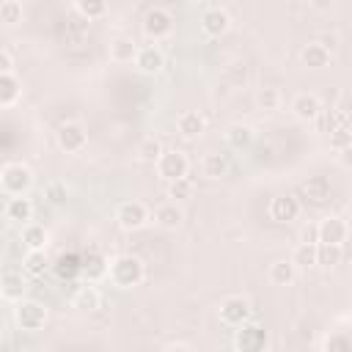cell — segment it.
Returning a JSON list of instances; mask_svg holds the SVG:
<instances>
[{
  "instance_id": "obj_1",
  "label": "cell",
  "mask_w": 352,
  "mask_h": 352,
  "mask_svg": "<svg viewBox=\"0 0 352 352\" xmlns=\"http://www.w3.org/2000/svg\"><path fill=\"white\" fill-rule=\"evenodd\" d=\"M107 278H110V283L118 286V289H135V286L143 283L146 267H143V261H140L138 256H129V253H126V256H116V258L110 261Z\"/></svg>"
},
{
  "instance_id": "obj_2",
  "label": "cell",
  "mask_w": 352,
  "mask_h": 352,
  "mask_svg": "<svg viewBox=\"0 0 352 352\" xmlns=\"http://www.w3.org/2000/svg\"><path fill=\"white\" fill-rule=\"evenodd\" d=\"M0 187L6 195H25L33 187V170L25 162H6L0 170Z\"/></svg>"
},
{
  "instance_id": "obj_3",
  "label": "cell",
  "mask_w": 352,
  "mask_h": 352,
  "mask_svg": "<svg viewBox=\"0 0 352 352\" xmlns=\"http://www.w3.org/2000/svg\"><path fill=\"white\" fill-rule=\"evenodd\" d=\"M14 322H16L19 330L36 333L47 322V308L41 302H36V300H19L16 308H14Z\"/></svg>"
},
{
  "instance_id": "obj_4",
  "label": "cell",
  "mask_w": 352,
  "mask_h": 352,
  "mask_svg": "<svg viewBox=\"0 0 352 352\" xmlns=\"http://www.w3.org/2000/svg\"><path fill=\"white\" fill-rule=\"evenodd\" d=\"M250 314H253L250 302L245 297H239V294H231V297H226L220 302V322L228 324V327H239V324L250 322Z\"/></svg>"
},
{
  "instance_id": "obj_5",
  "label": "cell",
  "mask_w": 352,
  "mask_h": 352,
  "mask_svg": "<svg viewBox=\"0 0 352 352\" xmlns=\"http://www.w3.org/2000/svg\"><path fill=\"white\" fill-rule=\"evenodd\" d=\"M170 30H173V16L165 8H148L146 11V16H143V33L148 38L160 41V38L170 36Z\"/></svg>"
},
{
  "instance_id": "obj_6",
  "label": "cell",
  "mask_w": 352,
  "mask_h": 352,
  "mask_svg": "<svg viewBox=\"0 0 352 352\" xmlns=\"http://www.w3.org/2000/svg\"><path fill=\"white\" fill-rule=\"evenodd\" d=\"M55 138H58V146H60L66 154H77V151H82L85 143H88V135H85V129H82L77 121L60 124L58 132H55Z\"/></svg>"
},
{
  "instance_id": "obj_7",
  "label": "cell",
  "mask_w": 352,
  "mask_h": 352,
  "mask_svg": "<svg viewBox=\"0 0 352 352\" xmlns=\"http://www.w3.org/2000/svg\"><path fill=\"white\" fill-rule=\"evenodd\" d=\"M187 170H190V162H187V157H184L182 151H176V148L162 151V157L157 160V173H160L165 182L182 179V176H187Z\"/></svg>"
},
{
  "instance_id": "obj_8",
  "label": "cell",
  "mask_w": 352,
  "mask_h": 352,
  "mask_svg": "<svg viewBox=\"0 0 352 352\" xmlns=\"http://www.w3.org/2000/svg\"><path fill=\"white\" fill-rule=\"evenodd\" d=\"M146 220H148V209H146L140 201H124V204H118V209H116V223H118L124 231H138Z\"/></svg>"
},
{
  "instance_id": "obj_9",
  "label": "cell",
  "mask_w": 352,
  "mask_h": 352,
  "mask_svg": "<svg viewBox=\"0 0 352 352\" xmlns=\"http://www.w3.org/2000/svg\"><path fill=\"white\" fill-rule=\"evenodd\" d=\"M267 344V333L256 324V322H245L234 330V346L242 352H256Z\"/></svg>"
},
{
  "instance_id": "obj_10",
  "label": "cell",
  "mask_w": 352,
  "mask_h": 352,
  "mask_svg": "<svg viewBox=\"0 0 352 352\" xmlns=\"http://www.w3.org/2000/svg\"><path fill=\"white\" fill-rule=\"evenodd\" d=\"M300 195L311 204V206H322L330 198V179L327 176H308L300 187Z\"/></svg>"
},
{
  "instance_id": "obj_11",
  "label": "cell",
  "mask_w": 352,
  "mask_h": 352,
  "mask_svg": "<svg viewBox=\"0 0 352 352\" xmlns=\"http://www.w3.org/2000/svg\"><path fill=\"white\" fill-rule=\"evenodd\" d=\"M297 214H300V201L294 198V195H275L272 201H270V217L275 220V223H289V220H297Z\"/></svg>"
},
{
  "instance_id": "obj_12",
  "label": "cell",
  "mask_w": 352,
  "mask_h": 352,
  "mask_svg": "<svg viewBox=\"0 0 352 352\" xmlns=\"http://www.w3.org/2000/svg\"><path fill=\"white\" fill-rule=\"evenodd\" d=\"M107 272H110V261L104 258V253H99V250H88V253H82V270H80V275L85 278V280H102V278H107Z\"/></svg>"
},
{
  "instance_id": "obj_13",
  "label": "cell",
  "mask_w": 352,
  "mask_h": 352,
  "mask_svg": "<svg viewBox=\"0 0 352 352\" xmlns=\"http://www.w3.org/2000/svg\"><path fill=\"white\" fill-rule=\"evenodd\" d=\"M99 305H102V294H99V289L94 286V280H85V283H80V286L74 289V294H72V308L91 314V311H96Z\"/></svg>"
},
{
  "instance_id": "obj_14",
  "label": "cell",
  "mask_w": 352,
  "mask_h": 352,
  "mask_svg": "<svg viewBox=\"0 0 352 352\" xmlns=\"http://www.w3.org/2000/svg\"><path fill=\"white\" fill-rule=\"evenodd\" d=\"M228 28H231V16H228L223 8H206V11L201 14V30H204L206 36L217 38V36H223Z\"/></svg>"
},
{
  "instance_id": "obj_15",
  "label": "cell",
  "mask_w": 352,
  "mask_h": 352,
  "mask_svg": "<svg viewBox=\"0 0 352 352\" xmlns=\"http://www.w3.org/2000/svg\"><path fill=\"white\" fill-rule=\"evenodd\" d=\"M292 113L300 121H316V116L322 113V102L316 94H297L292 99Z\"/></svg>"
},
{
  "instance_id": "obj_16",
  "label": "cell",
  "mask_w": 352,
  "mask_h": 352,
  "mask_svg": "<svg viewBox=\"0 0 352 352\" xmlns=\"http://www.w3.org/2000/svg\"><path fill=\"white\" fill-rule=\"evenodd\" d=\"M346 234H349L346 220H341V217H336V214H330V217H324V220L319 223V242L344 245V242H346Z\"/></svg>"
},
{
  "instance_id": "obj_17",
  "label": "cell",
  "mask_w": 352,
  "mask_h": 352,
  "mask_svg": "<svg viewBox=\"0 0 352 352\" xmlns=\"http://www.w3.org/2000/svg\"><path fill=\"white\" fill-rule=\"evenodd\" d=\"M25 292H28V283H25L22 272L6 270L3 278H0V294H3V300H8V302H19V300L25 297Z\"/></svg>"
},
{
  "instance_id": "obj_18",
  "label": "cell",
  "mask_w": 352,
  "mask_h": 352,
  "mask_svg": "<svg viewBox=\"0 0 352 352\" xmlns=\"http://www.w3.org/2000/svg\"><path fill=\"white\" fill-rule=\"evenodd\" d=\"M135 66L143 72V74H157L162 66H165V55L157 44H148V47H140L138 50V58H135Z\"/></svg>"
},
{
  "instance_id": "obj_19",
  "label": "cell",
  "mask_w": 352,
  "mask_h": 352,
  "mask_svg": "<svg viewBox=\"0 0 352 352\" xmlns=\"http://www.w3.org/2000/svg\"><path fill=\"white\" fill-rule=\"evenodd\" d=\"M22 96V82L14 72H0V107L8 110L19 102Z\"/></svg>"
},
{
  "instance_id": "obj_20",
  "label": "cell",
  "mask_w": 352,
  "mask_h": 352,
  "mask_svg": "<svg viewBox=\"0 0 352 352\" xmlns=\"http://www.w3.org/2000/svg\"><path fill=\"white\" fill-rule=\"evenodd\" d=\"M6 220L8 223H19V226L30 223L33 220V204H30V198H25V195H8Z\"/></svg>"
},
{
  "instance_id": "obj_21",
  "label": "cell",
  "mask_w": 352,
  "mask_h": 352,
  "mask_svg": "<svg viewBox=\"0 0 352 352\" xmlns=\"http://www.w3.org/2000/svg\"><path fill=\"white\" fill-rule=\"evenodd\" d=\"M300 60H302V66H308V69H324V66L330 63V50H327L322 41H311V44L302 47Z\"/></svg>"
},
{
  "instance_id": "obj_22",
  "label": "cell",
  "mask_w": 352,
  "mask_h": 352,
  "mask_svg": "<svg viewBox=\"0 0 352 352\" xmlns=\"http://www.w3.org/2000/svg\"><path fill=\"white\" fill-rule=\"evenodd\" d=\"M154 220H157V226H162V228L173 231V228H179V226H182V220H184V212H182V206H179L176 201H168V204L157 206V212H154Z\"/></svg>"
},
{
  "instance_id": "obj_23",
  "label": "cell",
  "mask_w": 352,
  "mask_h": 352,
  "mask_svg": "<svg viewBox=\"0 0 352 352\" xmlns=\"http://www.w3.org/2000/svg\"><path fill=\"white\" fill-rule=\"evenodd\" d=\"M176 126H179V132H182L184 138H198V135H204V129H206V118H204L198 110H187V113L179 116Z\"/></svg>"
},
{
  "instance_id": "obj_24",
  "label": "cell",
  "mask_w": 352,
  "mask_h": 352,
  "mask_svg": "<svg viewBox=\"0 0 352 352\" xmlns=\"http://www.w3.org/2000/svg\"><path fill=\"white\" fill-rule=\"evenodd\" d=\"M19 236H22V245H25L28 250H44V248H47V239H50L47 228L38 226V223H25Z\"/></svg>"
},
{
  "instance_id": "obj_25",
  "label": "cell",
  "mask_w": 352,
  "mask_h": 352,
  "mask_svg": "<svg viewBox=\"0 0 352 352\" xmlns=\"http://www.w3.org/2000/svg\"><path fill=\"white\" fill-rule=\"evenodd\" d=\"M52 270H55V275H58L60 280H72V278L80 275V270H82V256H77V253H63V256H58V261L52 264Z\"/></svg>"
},
{
  "instance_id": "obj_26",
  "label": "cell",
  "mask_w": 352,
  "mask_h": 352,
  "mask_svg": "<svg viewBox=\"0 0 352 352\" xmlns=\"http://www.w3.org/2000/svg\"><path fill=\"white\" fill-rule=\"evenodd\" d=\"M294 278H297V264L292 258H280L270 264V280L275 286H289Z\"/></svg>"
},
{
  "instance_id": "obj_27",
  "label": "cell",
  "mask_w": 352,
  "mask_h": 352,
  "mask_svg": "<svg viewBox=\"0 0 352 352\" xmlns=\"http://www.w3.org/2000/svg\"><path fill=\"white\" fill-rule=\"evenodd\" d=\"M138 44L132 41V38H126V36H118L113 44H110V58L116 60V63H132L135 58H138Z\"/></svg>"
},
{
  "instance_id": "obj_28",
  "label": "cell",
  "mask_w": 352,
  "mask_h": 352,
  "mask_svg": "<svg viewBox=\"0 0 352 352\" xmlns=\"http://www.w3.org/2000/svg\"><path fill=\"white\" fill-rule=\"evenodd\" d=\"M226 143H228L231 148L242 151V148H248V146L253 143V129H250L248 124H231V126L226 129Z\"/></svg>"
},
{
  "instance_id": "obj_29",
  "label": "cell",
  "mask_w": 352,
  "mask_h": 352,
  "mask_svg": "<svg viewBox=\"0 0 352 352\" xmlns=\"http://www.w3.org/2000/svg\"><path fill=\"white\" fill-rule=\"evenodd\" d=\"M201 170H204V176H206V179H223V176L228 173V157H226V154L212 151V154H206V157H204Z\"/></svg>"
},
{
  "instance_id": "obj_30",
  "label": "cell",
  "mask_w": 352,
  "mask_h": 352,
  "mask_svg": "<svg viewBox=\"0 0 352 352\" xmlns=\"http://www.w3.org/2000/svg\"><path fill=\"white\" fill-rule=\"evenodd\" d=\"M50 267H52V264H50V258H47L44 250H28L25 258H22V270H25L28 275H33V278H41Z\"/></svg>"
},
{
  "instance_id": "obj_31",
  "label": "cell",
  "mask_w": 352,
  "mask_h": 352,
  "mask_svg": "<svg viewBox=\"0 0 352 352\" xmlns=\"http://www.w3.org/2000/svg\"><path fill=\"white\" fill-rule=\"evenodd\" d=\"M349 118L338 110V107H333V110H322L319 116H316V126H319V132H324V135H330V132H336L338 126H344Z\"/></svg>"
},
{
  "instance_id": "obj_32",
  "label": "cell",
  "mask_w": 352,
  "mask_h": 352,
  "mask_svg": "<svg viewBox=\"0 0 352 352\" xmlns=\"http://www.w3.org/2000/svg\"><path fill=\"white\" fill-rule=\"evenodd\" d=\"M341 256H344V248L341 245H333V242H319L316 245V264H322V267L341 264Z\"/></svg>"
},
{
  "instance_id": "obj_33",
  "label": "cell",
  "mask_w": 352,
  "mask_h": 352,
  "mask_svg": "<svg viewBox=\"0 0 352 352\" xmlns=\"http://www.w3.org/2000/svg\"><path fill=\"white\" fill-rule=\"evenodd\" d=\"M77 14H80L85 22L102 19V16L107 14V0H77Z\"/></svg>"
},
{
  "instance_id": "obj_34",
  "label": "cell",
  "mask_w": 352,
  "mask_h": 352,
  "mask_svg": "<svg viewBox=\"0 0 352 352\" xmlns=\"http://www.w3.org/2000/svg\"><path fill=\"white\" fill-rule=\"evenodd\" d=\"M292 261L300 267V270H308V267H316V245L311 242H300L292 253Z\"/></svg>"
},
{
  "instance_id": "obj_35",
  "label": "cell",
  "mask_w": 352,
  "mask_h": 352,
  "mask_svg": "<svg viewBox=\"0 0 352 352\" xmlns=\"http://www.w3.org/2000/svg\"><path fill=\"white\" fill-rule=\"evenodd\" d=\"M256 104H258V110H278V104H280V94H278V88H272V85H264V88H258V94H256Z\"/></svg>"
},
{
  "instance_id": "obj_36",
  "label": "cell",
  "mask_w": 352,
  "mask_h": 352,
  "mask_svg": "<svg viewBox=\"0 0 352 352\" xmlns=\"http://www.w3.org/2000/svg\"><path fill=\"white\" fill-rule=\"evenodd\" d=\"M168 195H170L173 201H190V198H192V182H190L187 176L168 182Z\"/></svg>"
},
{
  "instance_id": "obj_37",
  "label": "cell",
  "mask_w": 352,
  "mask_h": 352,
  "mask_svg": "<svg viewBox=\"0 0 352 352\" xmlns=\"http://www.w3.org/2000/svg\"><path fill=\"white\" fill-rule=\"evenodd\" d=\"M44 198H47V204H52V206H63V204L69 201V187H66L63 182H50V184L44 187Z\"/></svg>"
},
{
  "instance_id": "obj_38",
  "label": "cell",
  "mask_w": 352,
  "mask_h": 352,
  "mask_svg": "<svg viewBox=\"0 0 352 352\" xmlns=\"http://www.w3.org/2000/svg\"><path fill=\"white\" fill-rule=\"evenodd\" d=\"M138 154H140V160H143V162H154V165H157V160L162 157V146H160V140H157V138H146V140H140Z\"/></svg>"
},
{
  "instance_id": "obj_39",
  "label": "cell",
  "mask_w": 352,
  "mask_h": 352,
  "mask_svg": "<svg viewBox=\"0 0 352 352\" xmlns=\"http://www.w3.org/2000/svg\"><path fill=\"white\" fill-rule=\"evenodd\" d=\"M0 19H3L6 25H16V22H22V3H16V0H6V3L0 6Z\"/></svg>"
},
{
  "instance_id": "obj_40",
  "label": "cell",
  "mask_w": 352,
  "mask_h": 352,
  "mask_svg": "<svg viewBox=\"0 0 352 352\" xmlns=\"http://www.w3.org/2000/svg\"><path fill=\"white\" fill-rule=\"evenodd\" d=\"M352 143V132H349V126L344 124V126H338L336 132H330V146L338 151V148H344V146H349Z\"/></svg>"
},
{
  "instance_id": "obj_41",
  "label": "cell",
  "mask_w": 352,
  "mask_h": 352,
  "mask_svg": "<svg viewBox=\"0 0 352 352\" xmlns=\"http://www.w3.org/2000/svg\"><path fill=\"white\" fill-rule=\"evenodd\" d=\"M300 242H311V245H319V223H308L300 228Z\"/></svg>"
},
{
  "instance_id": "obj_42",
  "label": "cell",
  "mask_w": 352,
  "mask_h": 352,
  "mask_svg": "<svg viewBox=\"0 0 352 352\" xmlns=\"http://www.w3.org/2000/svg\"><path fill=\"white\" fill-rule=\"evenodd\" d=\"M0 72H14V55L8 47L0 50Z\"/></svg>"
},
{
  "instance_id": "obj_43",
  "label": "cell",
  "mask_w": 352,
  "mask_h": 352,
  "mask_svg": "<svg viewBox=\"0 0 352 352\" xmlns=\"http://www.w3.org/2000/svg\"><path fill=\"white\" fill-rule=\"evenodd\" d=\"M336 107H338V110H341V113H344V116L349 118V116H352V91H344Z\"/></svg>"
},
{
  "instance_id": "obj_44",
  "label": "cell",
  "mask_w": 352,
  "mask_h": 352,
  "mask_svg": "<svg viewBox=\"0 0 352 352\" xmlns=\"http://www.w3.org/2000/svg\"><path fill=\"white\" fill-rule=\"evenodd\" d=\"M338 162H341V168L352 170V143L344 146V148H338Z\"/></svg>"
},
{
  "instance_id": "obj_45",
  "label": "cell",
  "mask_w": 352,
  "mask_h": 352,
  "mask_svg": "<svg viewBox=\"0 0 352 352\" xmlns=\"http://www.w3.org/2000/svg\"><path fill=\"white\" fill-rule=\"evenodd\" d=\"M324 346H327V349H338V346H352V341H349V338H327Z\"/></svg>"
},
{
  "instance_id": "obj_46",
  "label": "cell",
  "mask_w": 352,
  "mask_h": 352,
  "mask_svg": "<svg viewBox=\"0 0 352 352\" xmlns=\"http://www.w3.org/2000/svg\"><path fill=\"white\" fill-rule=\"evenodd\" d=\"M308 6L316 8V11H327V8L333 6V0H308Z\"/></svg>"
},
{
  "instance_id": "obj_47",
  "label": "cell",
  "mask_w": 352,
  "mask_h": 352,
  "mask_svg": "<svg viewBox=\"0 0 352 352\" xmlns=\"http://www.w3.org/2000/svg\"><path fill=\"white\" fill-rule=\"evenodd\" d=\"M346 214H349V220H352V201L346 204Z\"/></svg>"
}]
</instances>
